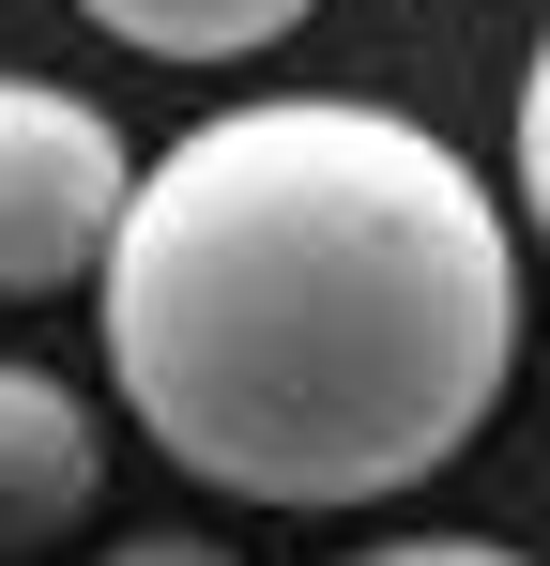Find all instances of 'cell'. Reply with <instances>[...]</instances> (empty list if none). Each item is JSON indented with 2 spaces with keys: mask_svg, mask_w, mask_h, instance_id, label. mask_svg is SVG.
<instances>
[{
  "mask_svg": "<svg viewBox=\"0 0 550 566\" xmlns=\"http://www.w3.org/2000/svg\"><path fill=\"white\" fill-rule=\"evenodd\" d=\"M520 353V245L429 123L261 93L169 138L107 245L123 413L230 505H398Z\"/></svg>",
  "mask_w": 550,
  "mask_h": 566,
  "instance_id": "obj_1",
  "label": "cell"
},
{
  "mask_svg": "<svg viewBox=\"0 0 550 566\" xmlns=\"http://www.w3.org/2000/svg\"><path fill=\"white\" fill-rule=\"evenodd\" d=\"M123 199H138V154L92 93H46V77H0V291H77L107 276L123 245Z\"/></svg>",
  "mask_w": 550,
  "mask_h": 566,
  "instance_id": "obj_2",
  "label": "cell"
},
{
  "mask_svg": "<svg viewBox=\"0 0 550 566\" xmlns=\"http://www.w3.org/2000/svg\"><path fill=\"white\" fill-rule=\"evenodd\" d=\"M92 490H107V429L77 413V382L0 368V552L77 536V521H92Z\"/></svg>",
  "mask_w": 550,
  "mask_h": 566,
  "instance_id": "obj_3",
  "label": "cell"
},
{
  "mask_svg": "<svg viewBox=\"0 0 550 566\" xmlns=\"http://www.w3.org/2000/svg\"><path fill=\"white\" fill-rule=\"evenodd\" d=\"M107 46H138V62H261V46H290L321 0H77Z\"/></svg>",
  "mask_w": 550,
  "mask_h": 566,
  "instance_id": "obj_4",
  "label": "cell"
},
{
  "mask_svg": "<svg viewBox=\"0 0 550 566\" xmlns=\"http://www.w3.org/2000/svg\"><path fill=\"white\" fill-rule=\"evenodd\" d=\"M520 214H536V245H550V31H536V62H520Z\"/></svg>",
  "mask_w": 550,
  "mask_h": 566,
  "instance_id": "obj_5",
  "label": "cell"
},
{
  "mask_svg": "<svg viewBox=\"0 0 550 566\" xmlns=\"http://www.w3.org/2000/svg\"><path fill=\"white\" fill-rule=\"evenodd\" d=\"M352 566H536V552H505V536H398V552H352Z\"/></svg>",
  "mask_w": 550,
  "mask_h": 566,
  "instance_id": "obj_6",
  "label": "cell"
},
{
  "mask_svg": "<svg viewBox=\"0 0 550 566\" xmlns=\"http://www.w3.org/2000/svg\"><path fill=\"white\" fill-rule=\"evenodd\" d=\"M107 566H230V552H214V536H123Z\"/></svg>",
  "mask_w": 550,
  "mask_h": 566,
  "instance_id": "obj_7",
  "label": "cell"
}]
</instances>
